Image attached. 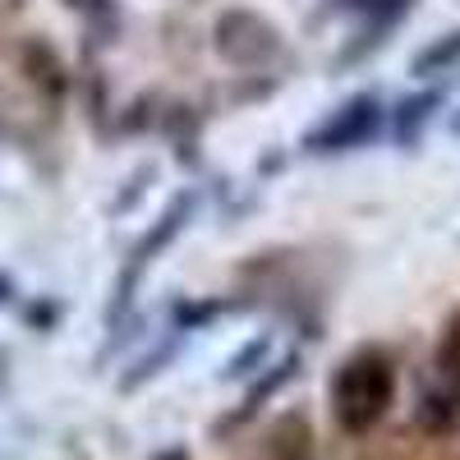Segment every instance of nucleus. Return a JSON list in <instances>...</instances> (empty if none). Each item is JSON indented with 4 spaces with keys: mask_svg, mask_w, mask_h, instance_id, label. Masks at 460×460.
<instances>
[{
    "mask_svg": "<svg viewBox=\"0 0 460 460\" xmlns=\"http://www.w3.org/2000/svg\"><path fill=\"white\" fill-rule=\"evenodd\" d=\"M184 212H189V199H180L166 217H162V226L157 230H152V235L129 253V267H125V277H120V286H115V299H120V309H125V304H129V295H134V286H138V277H143V267L152 262V253H157L171 235H175V230H180V221H184Z\"/></svg>",
    "mask_w": 460,
    "mask_h": 460,
    "instance_id": "5",
    "label": "nucleus"
},
{
    "mask_svg": "<svg viewBox=\"0 0 460 460\" xmlns=\"http://www.w3.org/2000/svg\"><path fill=\"white\" fill-rule=\"evenodd\" d=\"M414 424L424 433H433V438H456L460 433V359L438 368L429 392L414 405Z\"/></svg>",
    "mask_w": 460,
    "mask_h": 460,
    "instance_id": "3",
    "label": "nucleus"
},
{
    "mask_svg": "<svg viewBox=\"0 0 460 460\" xmlns=\"http://www.w3.org/2000/svg\"><path fill=\"white\" fill-rule=\"evenodd\" d=\"M396 401V368L387 355L359 350L332 377V414L345 433H368L382 424V414Z\"/></svg>",
    "mask_w": 460,
    "mask_h": 460,
    "instance_id": "1",
    "label": "nucleus"
},
{
    "mask_svg": "<svg viewBox=\"0 0 460 460\" xmlns=\"http://www.w3.org/2000/svg\"><path fill=\"white\" fill-rule=\"evenodd\" d=\"M377 125H382V102L373 93H359V97L345 102L336 115H327V120L304 138V147L309 152H350V147L368 143L377 134Z\"/></svg>",
    "mask_w": 460,
    "mask_h": 460,
    "instance_id": "2",
    "label": "nucleus"
},
{
    "mask_svg": "<svg viewBox=\"0 0 460 460\" xmlns=\"http://www.w3.org/2000/svg\"><path fill=\"white\" fill-rule=\"evenodd\" d=\"M451 60H460V32H447L442 42H433V47H424L414 56V74H433V69H442V65H451Z\"/></svg>",
    "mask_w": 460,
    "mask_h": 460,
    "instance_id": "8",
    "label": "nucleus"
},
{
    "mask_svg": "<svg viewBox=\"0 0 460 460\" xmlns=\"http://www.w3.org/2000/svg\"><path fill=\"white\" fill-rule=\"evenodd\" d=\"M23 74H28V84L47 88L51 97L65 93V65L56 60V51H51L47 42H28V47H23Z\"/></svg>",
    "mask_w": 460,
    "mask_h": 460,
    "instance_id": "6",
    "label": "nucleus"
},
{
    "mask_svg": "<svg viewBox=\"0 0 460 460\" xmlns=\"http://www.w3.org/2000/svg\"><path fill=\"white\" fill-rule=\"evenodd\" d=\"M433 106H442V97H438V93H419V97L401 102V115H396V138H401V143L419 138V129L429 125V115H433Z\"/></svg>",
    "mask_w": 460,
    "mask_h": 460,
    "instance_id": "7",
    "label": "nucleus"
},
{
    "mask_svg": "<svg viewBox=\"0 0 460 460\" xmlns=\"http://www.w3.org/2000/svg\"><path fill=\"white\" fill-rule=\"evenodd\" d=\"M217 47H221V56H230L235 65H262L281 42H277L272 23H262L258 14L240 10V14H226L217 23Z\"/></svg>",
    "mask_w": 460,
    "mask_h": 460,
    "instance_id": "4",
    "label": "nucleus"
},
{
    "mask_svg": "<svg viewBox=\"0 0 460 460\" xmlns=\"http://www.w3.org/2000/svg\"><path fill=\"white\" fill-rule=\"evenodd\" d=\"M74 10H84L97 23H115V0H69Z\"/></svg>",
    "mask_w": 460,
    "mask_h": 460,
    "instance_id": "9",
    "label": "nucleus"
}]
</instances>
